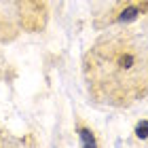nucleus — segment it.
<instances>
[{"label":"nucleus","mask_w":148,"mask_h":148,"mask_svg":"<svg viewBox=\"0 0 148 148\" xmlns=\"http://www.w3.org/2000/svg\"><path fill=\"white\" fill-rule=\"evenodd\" d=\"M116 66L119 68H123V70H131L133 66H136V55L133 53H119L116 55Z\"/></svg>","instance_id":"nucleus-1"},{"label":"nucleus","mask_w":148,"mask_h":148,"mask_svg":"<svg viewBox=\"0 0 148 148\" xmlns=\"http://www.w3.org/2000/svg\"><path fill=\"white\" fill-rule=\"evenodd\" d=\"M140 6H127V9L119 15V21L121 23H127V21H133V19H138V15H140Z\"/></svg>","instance_id":"nucleus-2"},{"label":"nucleus","mask_w":148,"mask_h":148,"mask_svg":"<svg viewBox=\"0 0 148 148\" xmlns=\"http://www.w3.org/2000/svg\"><path fill=\"white\" fill-rule=\"evenodd\" d=\"M78 138H80V142H83V146H87V148H91V146L97 144L95 142V136H93L87 127H78Z\"/></svg>","instance_id":"nucleus-3"},{"label":"nucleus","mask_w":148,"mask_h":148,"mask_svg":"<svg viewBox=\"0 0 148 148\" xmlns=\"http://www.w3.org/2000/svg\"><path fill=\"white\" fill-rule=\"evenodd\" d=\"M136 136H138L140 140H146V138H148V121H140V123H138Z\"/></svg>","instance_id":"nucleus-4"}]
</instances>
